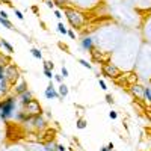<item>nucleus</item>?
Returning <instances> with one entry per match:
<instances>
[{
	"instance_id": "nucleus-34",
	"label": "nucleus",
	"mask_w": 151,
	"mask_h": 151,
	"mask_svg": "<svg viewBox=\"0 0 151 151\" xmlns=\"http://www.w3.org/2000/svg\"><path fill=\"white\" fill-rule=\"evenodd\" d=\"M101 151H112V150H110L109 147H103V148H101Z\"/></svg>"
},
{
	"instance_id": "nucleus-16",
	"label": "nucleus",
	"mask_w": 151,
	"mask_h": 151,
	"mask_svg": "<svg viewBox=\"0 0 151 151\" xmlns=\"http://www.w3.org/2000/svg\"><path fill=\"white\" fill-rule=\"evenodd\" d=\"M0 23L6 27V29H14L12 24H11V21H8V18H3V17H0Z\"/></svg>"
},
{
	"instance_id": "nucleus-5",
	"label": "nucleus",
	"mask_w": 151,
	"mask_h": 151,
	"mask_svg": "<svg viewBox=\"0 0 151 151\" xmlns=\"http://www.w3.org/2000/svg\"><path fill=\"white\" fill-rule=\"evenodd\" d=\"M5 76H6V80H9V82L15 83L17 79H18V71H17L14 67H9L6 71H5Z\"/></svg>"
},
{
	"instance_id": "nucleus-29",
	"label": "nucleus",
	"mask_w": 151,
	"mask_h": 151,
	"mask_svg": "<svg viewBox=\"0 0 151 151\" xmlns=\"http://www.w3.org/2000/svg\"><path fill=\"white\" fill-rule=\"evenodd\" d=\"M0 17H3V18H8V14L5 12V11H0Z\"/></svg>"
},
{
	"instance_id": "nucleus-21",
	"label": "nucleus",
	"mask_w": 151,
	"mask_h": 151,
	"mask_svg": "<svg viewBox=\"0 0 151 151\" xmlns=\"http://www.w3.org/2000/svg\"><path fill=\"white\" fill-rule=\"evenodd\" d=\"M15 15H17V18H18V20H23V18H24V15H23L21 11H18V9H15Z\"/></svg>"
},
{
	"instance_id": "nucleus-15",
	"label": "nucleus",
	"mask_w": 151,
	"mask_h": 151,
	"mask_svg": "<svg viewBox=\"0 0 151 151\" xmlns=\"http://www.w3.org/2000/svg\"><path fill=\"white\" fill-rule=\"evenodd\" d=\"M30 53H32L33 57H36V59H42V53H41V51H39L38 49H32Z\"/></svg>"
},
{
	"instance_id": "nucleus-25",
	"label": "nucleus",
	"mask_w": 151,
	"mask_h": 151,
	"mask_svg": "<svg viewBox=\"0 0 151 151\" xmlns=\"http://www.w3.org/2000/svg\"><path fill=\"white\" fill-rule=\"evenodd\" d=\"M55 15H56V18H62V14H61V11H55Z\"/></svg>"
},
{
	"instance_id": "nucleus-14",
	"label": "nucleus",
	"mask_w": 151,
	"mask_h": 151,
	"mask_svg": "<svg viewBox=\"0 0 151 151\" xmlns=\"http://www.w3.org/2000/svg\"><path fill=\"white\" fill-rule=\"evenodd\" d=\"M45 151H57V145H56L55 142L45 144Z\"/></svg>"
},
{
	"instance_id": "nucleus-30",
	"label": "nucleus",
	"mask_w": 151,
	"mask_h": 151,
	"mask_svg": "<svg viewBox=\"0 0 151 151\" xmlns=\"http://www.w3.org/2000/svg\"><path fill=\"white\" fill-rule=\"evenodd\" d=\"M106 101H107V103H113V100H112V95H106Z\"/></svg>"
},
{
	"instance_id": "nucleus-7",
	"label": "nucleus",
	"mask_w": 151,
	"mask_h": 151,
	"mask_svg": "<svg viewBox=\"0 0 151 151\" xmlns=\"http://www.w3.org/2000/svg\"><path fill=\"white\" fill-rule=\"evenodd\" d=\"M20 100H21V103L26 106L27 103H30V101L33 100V98H32V92H30V91H24L23 94H20Z\"/></svg>"
},
{
	"instance_id": "nucleus-31",
	"label": "nucleus",
	"mask_w": 151,
	"mask_h": 151,
	"mask_svg": "<svg viewBox=\"0 0 151 151\" xmlns=\"http://www.w3.org/2000/svg\"><path fill=\"white\" fill-rule=\"evenodd\" d=\"M55 3H59V5H65L67 0H55Z\"/></svg>"
},
{
	"instance_id": "nucleus-23",
	"label": "nucleus",
	"mask_w": 151,
	"mask_h": 151,
	"mask_svg": "<svg viewBox=\"0 0 151 151\" xmlns=\"http://www.w3.org/2000/svg\"><path fill=\"white\" fill-rule=\"evenodd\" d=\"M117 117H118L117 112H113V110H112V112H109V118L110 119H117Z\"/></svg>"
},
{
	"instance_id": "nucleus-27",
	"label": "nucleus",
	"mask_w": 151,
	"mask_h": 151,
	"mask_svg": "<svg viewBox=\"0 0 151 151\" xmlns=\"http://www.w3.org/2000/svg\"><path fill=\"white\" fill-rule=\"evenodd\" d=\"M55 79H56V80H57V82H59V83H62V76L56 74V76H55Z\"/></svg>"
},
{
	"instance_id": "nucleus-12",
	"label": "nucleus",
	"mask_w": 151,
	"mask_h": 151,
	"mask_svg": "<svg viewBox=\"0 0 151 151\" xmlns=\"http://www.w3.org/2000/svg\"><path fill=\"white\" fill-rule=\"evenodd\" d=\"M15 91L18 92V94H23V92H24V91H27V86H26V83H24V82H23V80H21V83H20L18 86H15Z\"/></svg>"
},
{
	"instance_id": "nucleus-36",
	"label": "nucleus",
	"mask_w": 151,
	"mask_h": 151,
	"mask_svg": "<svg viewBox=\"0 0 151 151\" xmlns=\"http://www.w3.org/2000/svg\"><path fill=\"white\" fill-rule=\"evenodd\" d=\"M147 115H148V117H150V119H151V112H148Z\"/></svg>"
},
{
	"instance_id": "nucleus-24",
	"label": "nucleus",
	"mask_w": 151,
	"mask_h": 151,
	"mask_svg": "<svg viewBox=\"0 0 151 151\" xmlns=\"http://www.w3.org/2000/svg\"><path fill=\"white\" fill-rule=\"evenodd\" d=\"M62 76L63 77H68V69L65 67H62Z\"/></svg>"
},
{
	"instance_id": "nucleus-11",
	"label": "nucleus",
	"mask_w": 151,
	"mask_h": 151,
	"mask_svg": "<svg viewBox=\"0 0 151 151\" xmlns=\"http://www.w3.org/2000/svg\"><path fill=\"white\" fill-rule=\"evenodd\" d=\"M144 98H145V101H148L151 103V88H144Z\"/></svg>"
},
{
	"instance_id": "nucleus-28",
	"label": "nucleus",
	"mask_w": 151,
	"mask_h": 151,
	"mask_svg": "<svg viewBox=\"0 0 151 151\" xmlns=\"http://www.w3.org/2000/svg\"><path fill=\"white\" fill-rule=\"evenodd\" d=\"M47 6H49V8H55V2H51V0H49V2H47Z\"/></svg>"
},
{
	"instance_id": "nucleus-33",
	"label": "nucleus",
	"mask_w": 151,
	"mask_h": 151,
	"mask_svg": "<svg viewBox=\"0 0 151 151\" xmlns=\"http://www.w3.org/2000/svg\"><path fill=\"white\" fill-rule=\"evenodd\" d=\"M68 35H69V36H71V38H73V39H74V38H76V33H74V32H73V30H69V32H68Z\"/></svg>"
},
{
	"instance_id": "nucleus-22",
	"label": "nucleus",
	"mask_w": 151,
	"mask_h": 151,
	"mask_svg": "<svg viewBox=\"0 0 151 151\" xmlns=\"http://www.w3.org/2000/svg\"><path fill=\"white\" fill-rule=\"evenodd\" d=\"M98 83H100V88L103 91H107V86H106V83H104V80H98Z\"/></svg>"
},
{
	"instance_id": "nucleus-13",
	"label": "nucleus",
	"mask_w": 151,
	"mask_h": 151,
	"mask_svg": "<svg viewBox=\"0 0 151 151\" xmlns=\"http://www.w3.org/2000/svg\"><path fill=\"white\" fill-rule=\"evenodd\" d=\"M0 45H3V47L6 49L9 53H12V51H14V47H12V45H11L8 41H5V39H2V41H0Z\"/></svg>"
},
{
	"instance_id": "nucleus-4",
	"label": "nucleus",
	"mask_w": 151,
	"mask_h": 151,
	"mask_svg": "<svg viewBox=\"0 0 151 151\" xmlns=\"http://www.w3.org/2000/svg\"><path fill=\"white\" fill-rule=\"evenodd\" d=\"M44 95L49 98V100H51V98H59L61 95H59V92H57L56 89H55V86H53V83H49V86L45 88V92H44Z\"/></svg>"
},
{
	"instance_id": "nucleus-1",
	"label": "nucleus",
	"mask_w": 151,
	"mask_h": 151,
	"mask_svg": "<svg viewBox=\"0 0 151 151\" xmlns=\"http://www.w3.org/2000/svg\"><path fill=\"white\" fill-rule=\"evenodd\" d=\"M0 110H2L3 119H8L12 117V112L15 110V98H8L0 103Z\"/></svg>"
},
{
	"instance_id": "nucleus-18",
	"label": "nucleus",
	"mask_w": 151,
	"mask_h": 151,
	"mask_svg": "<svg viewBox=\"0 0 151 151\" xmlns=\"http://www.w3.org/2000/svg\"><path fill=\"white\" fill-rule=\"evenodd\" d=\"M44 74H45V77H47V79H50V80L55 77V74L51 73V69H49V68H44Z\"/></svg>"
},
{
	"instance_id": "nucleus-2",
	"label": "nucleus",
	"mask_w": 151,
	"mask_h": 151,
	"mask_svg": "<svg viewBox=\"0 0 151 151\" xmlns=\"http://www.w3.org/2000/svg\"><path fill=\"white\" fill-rule=\"evenodd\" d=\"M26 110H27V115H32V117H36V115H39L41 113V107H39V104L35 101V100H32L30 103H27L26 104Z\"/></svg>"
},
{
	"instance_id": "nucleus-6",
	"label": "nucleus",
	"mask_w": 151,
	"mask_h": 151,
	"mask_svg": "<svg viewBox=\"0 0 151 151\" xmlns=\"http://www.w3.org/2000/svg\"><path fill=\"white\" fill-rule=\"evenodd\" d=\"M103 69H104V73H106V74L109 76V77H117V76L119 74V71H118V69L115 68L113 65H112V63H106Z\"/></svg>"
},
{
	"instance_id": "nucleus-8",
	"label": "nucleus",
	"mask_w": 151,
	"mask_h": 151,
	"mask_svg": "<svg viewBox=\"0 0 151 151\" xmlns=\"http://www.w3.org/2000/svg\"><path fill=\"white\" fill-rule=\"evenodd\" d=\"M92 38H89V36H86V38H83L82 39V47L85 49V50H91L92 49Z\"/></svg>"
},
{
	"instance_id": "nucleus-20",
	"label": "nucleus",
	"mask_w": 151,
	"mask_h": 151,
	"mask_svg": "<svg viewBox=\"0 0 151 151\" xmlns=\"http://www.w3.org/2000/svg\"><path fill=\"white\" fill-rule=\"evenodd\" d=\"M85 127H86V121H85V119H79V121H77V129L83 130Z\"/></svg>"
},
{
	"instance_id": "nucleus-32",
	"label": "nucleus",
	"mask_w": 151,
	"mask_h": 151,
	"mask_svg": "<svg viewBox=\"0 0 151 151\" xmlns=\"http://www.w3.org/2000/svg\"><path fill=\"white\" fill-rule=\"evenodd\" d=\"M67 148L63 147V145H57V151H65Z\"/></svg>"
},
{
	"instance_id": "nucleus-3",
	"label": "nucleus",
	"mask_w": 151,
	"mask_h": 151,
	"mask_svg": "<svg viewBox=\"0 0 151 151\" xmlns=\"http://www.w3.org/2000/svg\"><path fill=\"white\" fill-rule=\"evenodd\" d=\"M68 20H69V23L74 26V27H79L80 24L83 23V20H82V17H80L79 14H76V12H73V11H68Z\"/></svg>"
},
{
	"instance_id": "nucleus-35",
	"label": "nucleus",
	"mask_w": 151,
	"mask_h": 151,
	"mask_svg": "<svg viewBox=\"0 0 151 151\" xmlns=\"http://www.w3.org/2000/svg\"><path fill=\"white\" fill-rule=\"evenodd\" d=\"M0 119H3V115H2V110H0Z\"/></svg>"
},
{
	"instance_id": "nucleus-10",
	"label": "nucleus",
	"mask_w": 151,
	"mask_h": 151,
	"mask_svg": "<svg viewBox=\"0 0 151 151\" xmlns=\"http://www.w3.org/2000/svg\"><path fill=\"white\" fill-rule=\"evenodd\" d=\"M59 95L61 97H67L68 95V86L67 85L61 83V86H59Z\"/></svg>"
},
{
	"instance_id": "nucleus-26",
	"label": "nucleus",
	"mask_w": 151,
	"mask_h": 151,
	"mask_svg": "<svg viewBox=\"0 0 151 151\" xmlns=\"http://www.w3.org/2000/svg\"><path fill=\"white\" fill-rule=\"evenodd\" d=\"M44 68H53V63H51V62H45V65H44Z\"/></svg>"
},
{
	"instance_id": "nucleus-9",
	"label": "nucleus",
	"mask_w": 151,
	"mask_h": 151,
	"mask_svg": "<svg viewBox=\"0 0 151 151\" xmlns=\"http://www.w3.org/2000/svg\"><path fill=\"white\" fill-rule=\"evenodd\" d=\"M131 91H133V94H135V95L144 98V88H141V86H133Z\"/></svg>"
},
{
	"instance_id": "nucleus-19",
	"label": "nucleus",
	"mask_w": 151,
	"mask_h": 151,
	"mask_svg": "<svg viewBox=\"0 0 151 151\" xmlns=\"http://www.w3.org/2000/svg\"><path fill=\"white\" fill-rule=\"evenodd\" d=\"M79 63H82V67H85V68H88V69H91L92 68V65L88 62V61H85V59H80L79 61Z\"/></svg>"
},
{
	"instance_id": "nucleus-17",
	"label": "nucleus",
	"mask_w": 151,
	"mask_h": 151,
	"mask_svg": "<svg viewBox=\"0 0 151 151\" xmlns=\"http://www.w3.org/2000/svg\"><path fill=\"white\" fill-rule=\"evenodd\" d=\"M57 32H59V33H62V35H67V33H68L67 27L63 26V23H59V24H57Z\"/></svg>"
}]
</instances>
